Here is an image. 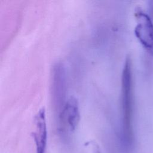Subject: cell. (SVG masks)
Returning <instances> with one entry per match:
<instances>
[{"label": "cell", "instance_id": "1", "mask_svg": "<svg viewBox=\"0 0 153 153\" xmlns=\"http://www.w3.org/2000/svg\"><path fill=\"white\" fill-rule=\"evenodd\" d=\"M123 110V142L126 149H130L133 142V81L131 62L126 59L121 79Z\"/></svg>", "mask_w": 153, "mask_h": 153}, {"label": "cell", "instance_id": "2", "mask_svg": "<svg viewBox=\"0 0 153 153\" xmlns=\"http://www.w3.org/2000/svg\"><path fill=\"white\" fill-rule=\"evenodd\" d=\"M137 25L135 35L149 54L153 55V23L149 16L140 10H136Z\"/></svg>", "mask_w": 153, "mask_h": 153}, {"label": "cell", "instance_id": "3", "mask_svg": "<svg viewBox=\"0 0 153 153\" xmlns=\"http://www.w3.org/2000/svg\"><path fill=\"white\" fill-rule=\"evenodd\" d=\"M80 120L78 102L74 96L69 97L59 114V121L62 132L74 131Z\"/></svg>", "mask_w": 153, "mask_h": 153}, {"label": "cell", "instance_id": "4", "mask_svg": "<svg viewBox=\"0 0 153 153\" xmlns=\"http://www.w3.org/2000/svg\"><path fill=\"white\" fill-rule=\"evenodd\" d=\"M35 129L32 136L35 145V153H46L47 144V128L44 108H41L35 116Z\"/></svg>", "mask_w": 153, "mask_h": 153}]
</instances>
